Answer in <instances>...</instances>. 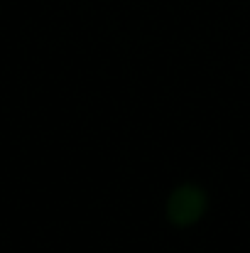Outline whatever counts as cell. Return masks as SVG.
Wrapping results in <instances>:
<instances>
[{
    "mask_svg": "<svg viewBox=\"0 0 250 253\" xmlns=\"http://www.w3.org/2000/svg\"><path fill=\"white\" fill-rule=\"evenodd\" d=\"M204 194L194 187H184L172 192L169 204H167V216L172 224L184 226V224H194L201 214H204Z\"/></svg>",
    "mask_w": 250,
    "mask_h": 253,
    "instance_id": "obj_1",
    "label": "cell"
}]
</instances>
